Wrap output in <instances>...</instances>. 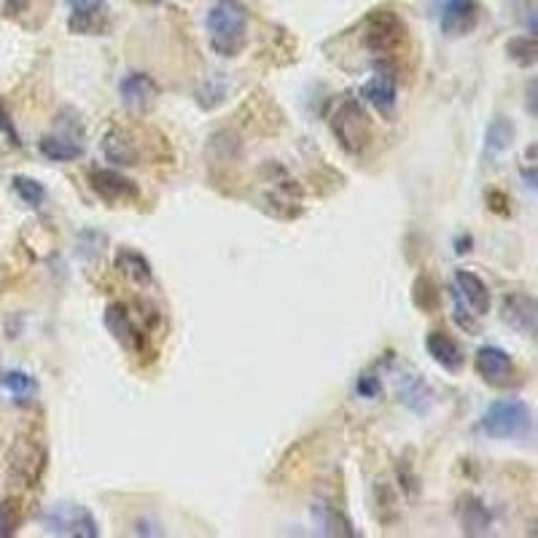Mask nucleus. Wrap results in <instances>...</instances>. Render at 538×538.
<instances>
[{
	"label": "nucleus",
	"instance_id": "f257e3e1",
	"mask_svg": "<svg viewBox=\"0 0 538 538\" xmlns=\"http://www.w3.org/2000/svg\"><path fill=\"white\" fill-rule=\"evenodd\" d=\"M210 49L218 57H240L248 47V11L237 0H216L205 16Z\"/></svg>",
	"mask_w": 538,
	"mask_h": 538
},
{
	"label": "nucleus",
	"instance_id": "f03ea898",
	"mask_svg": "<svg viewBox=\"0 0 538 538\" xmlns=\"http://www.w3.org/2000/svg\"><path fill=\"white\" fill-rule=\"evenodd\" d=\"M480 426L490 439H528L533 434V412L522 398H501L485 409Z\"/></svg>",
	"mask_w": 538,
	"mask_h": 538
},
{
	"label": "nucleus",
	"instance_id": "7ed1b4c3",
	"mask_svg": "<svg viewBox=\"0 0 538 538\" xmlns=\"http://www.w3.org/2000/svg\"><path fill=\"white\" fill-rule=\"evenodd\" d=\"M47 474V444L19 437L8 449V480L19 488H36Z\"/></svg>",
	"mask_w": 538,
	"mask_h": 538
},
{
	"label": "nucleus",
	"instance_id": "20e7f679",
	"mask_svg": "<svg viewBox=\"0 0 538 538\" xmlns=\"http://www.w3.org/2000/svg\"><path fill=\"white\" fill-rule=\"evenodd\" d=\"M329 124H332L334 138L340 141V146L347 153H361L364 148L369 146L372 124H369V116H366L361 100L347 98L344 102H340V108L334 111Z\"/></svg>",
	"mask_w": 538,
	"mask_h": 538
},
{
	"label": "nucleus",
	"instance_id": "39448f33",
	"mask_svg": "<svg viewBox=\"0 0 538 538\" xmlns=\"http://www.w3.org/2000/svg\"><path fill=\"white\" fill-rule=\"evenodd\" d=\"M44 525L54 536L68 538H98L100 525L95 514L79 503H57L44 514Z\"/></svg>",
	"mask_w": 538,
	"mask_h": 538
},
{
	"label": "nucleus",
	"instance_id": "423d86ee",
	"mask_svg": "<svg viewBox=\"0 0 538 538\" xmlns=\"http://www.w3.org/2000/svg\"><path fill=\"white\" fill-rule=\"evenodd\" d=\"M406 41V27L404 22L393 14V11H374L369 19H366V27H364V47L372 51V54H380V57H388L393 51H398Z\"/></svg>",
	"mask_w": 538,
	"mask_h": 538
},
{
	"label": "nucleus",
	"instance_id": "0eeeda50",
	"mask_svg": "<svg viewBox=\"0 0 538 538\" xmlns=\"http://www.w3.org/2000/svg\"><path fill=\"white\" fill-rule=\"evenodd\" d=\"M90 189H92L105 205H113V207L138 202V196H141V189L135 186V181L124 178V175L116 173V170H108V167H92V170H90Z\"/></svg>",
	"mask_w": 538,
	"mask_h": 538
},
{
	"label": "nucleus",
	"instance_id": "6e6552de",
	"mask_svg": "<svg viewBox=\"0 0 538 538\" xmlns=\"http://www.w3.org/2000/svg\"><path fill=\"white\" fill-rule=\"evenodd\" d=\"M102 323L108 329V334L121 344L127 353H143L146 347V334L135 326V321L130 318V310L124 304H108Z\"/></svg>",
	"mask_w": 538,
	"mask_h": 538
},
{
	"label": "nucleus",
	"instance_id": "1a4fd4ad",
	"mask_svg": "<svg viewBox=\"0 0 538 538\" xmlns=\"http://www.w3.org/2000/svg\"><path fill=\"white\" fill-rule=\"evenodd\" d=\"M364 102H369L383 119H391L396 113V102H398V84L388 68H377L374 76L361 87Z\"/></svg>",
	"mask_w": 538,
	"mask_h": 538
},
{
	"label": "nucleus",
	"instance_id": "9d476101",
	"mask_svg": "<svg viewBox=\"0 0 538 538\" xmlns=\"http://www.w3.org/2000/svg\"><path fill=\"white\" fill-rule=\"evenodd\" d=\"M474 364H477L480 377L485 383H490V385H506L514 377V361H512V355L503 347H495V344L480 347Z\"/></svg>",
	"mask_w": 538,
	"mask_h": 538
},
{
	"label": "nucleus",
	"instance_id": "9b49d317",
	"mask_svg": "<svg viewBox=\"0 0 538 538\" xmlns=\"http://www.w3.org/2000/svg\"><path fill=\"white\" fill-rule=\"evenodd\" d=\"M480 22V3L477 0H444L441 5V30L447 36H469Z\"/></svg>",
	"mask_w": 538,
	"mask_h": 538
},
{
	"label": "nucleus",
	"instance_id": "f8f14e48",
	"mask_svg": "<svg viewBox=\"0 0 538 538\" xmlns=\"http://www.w3.org/2000/svg\"><path fill=\"white\" fill-rule=\"evenodd\" d=\"M455 294L460 296V301L471 312H477L480 318H485L492 310V294H490L488 283L471 269H458L455 272Z\"/></svg>",
	"mask_w": 538,
	"mask_h": 538
},
{
	"label": "nucleus",
	"instance_id": "ddd939ff",
	"mask_svg": "<svg viewBox=\"0 0 538 538\" xmlns=\"http://www.w3.org/2000/svg\"><path fill=\"white\" fill-rule=\"evenodd\" d=\"M501 315H503V321H506L512 329H517V332H522V334H528V337H533V334H536L538 307L533 296L509 294L506 299H503Z\"/></svg>",
	"mask_w": 538,
	"mask_h": 538
},
{
	"label": "nucleus",
	"instance_id": "4468645a",
	"mask_svg": "<svg viewBox=\"0 0 538 538\" xmlns=\"http://www.w3.org/2000/svg\"><path fill=\"white\" fill-rule=\"evenodd\" d=\"M70 5V30L76 36H100L105 30L102 8L105 0H68Z\"/></svg>",
	"mask_w": 538,
	"mask_h": 538
},
{
	"label": "nucleus",
	"instance_id": "2eb2a0df",
	"mask_svg": "<svg viewBox=\"0 0 538 538\" xmlns=\"http://www.w3.org/2000/svg\"><path fill=\"white\" fill-rule=\"evenodd\" d=\"M119 95H121V102L130 108V111H146L148 105L156 100L159 95V87L156 81L148 76V73H127L119 84Z\"/></svg>",
	"mask_w": 538,
	"mask_h": 538
},
{
	"label": "nucleus",
	"instance_id": "dca6fc26",
	"mask_svg": "<svg viewBox=\"0 0 538 538\" xmlns=\"http://www.w3.org/2000/svg\"><path fill=\"white\" fill-rule=\"evenodd\" d=\"M102 153L116 167H135V164H141V148L119 127H111L102 135Z\"/></svg>",
	"mask_w": 538,
	"mask_h": 538
},
{
	"label": "nucleus",
	"instance_id": "f3484780",
	"mask_svg": "<svg viewBox=\"0 0 538 538\" xmlns=\"http://www.w3.org/2000/svg\"><path fill=\"white\" fill-rule=\"evenodd\" d=\"M426 350H428V355L439 364L444 372L458 374L463 369V364H466V355H463L460 344L455 343L449 334H444V332H428Z\"/></svg>",
	"mask_w": 538,
	"mask_h": 538
},
{
	"label": "nucleus",
	"instance_id": "a211bd4d",
	"mask_svg": "<svg viewBox=\"0 0 538 538\" xmlns=\"http://www.w3.org/2000/svg\"><path fill=\"white\" fill-rule=\"evenodd\" d=\"M458 520H460V528L466 536H485L492 525V512L477 495H466V498H460Z\"/></svg>",
	"mask_w": 538,
	"mask_h": 538
},
{
	"label": "nucleus",
	"instance_id": "6ab92c4d",
	"mask_svg": "<svg viewBox=\"0 0 538 538\" xmlns=\"http://www.w3.org/2000/svg\"><path fill=\"white\" fill-rule=\"evenodd\" d=\"M116 269L135 286H151L153 283V267L146 256L135 248H119L113 258Z\"/></svg>",
	"mask_w": 538,
	"mask_h": 538
},
{
	"label": "nucleus",
	"instance_id": "aec40b11",
	"mask_svg": "<svg viewBox=\"0 0 538 538\" xmlns=\"http://www.w3.org/2000/svg\"><path fill=\"white\" fill-rule=\"evenodd\" d=\"M0 393L8 396V401L14 404H33V398L38 396V380L22 369H5L0 372Z\"/></svg>",
	"mask_w": 538,
	"mask_h": 538
},
{
	"label": "nucleus",
	"instance_id": "412c9836",
	"mask_svg": "<svg viewBox=\"0 0 538 538\" xmlns=\"http://www.w3.org/2000/svg\"><path fill=\"white\" fill-rule=\"evenodd\" d=\"M38 151L49 159V162H57V164H65V162H76L84 156V146L79 143V138L68 135V132H54V135H44L38 141Z\"/></svg>",
	"mask_w": 538,
	"mask_h": 538
},
{
	"label": "nucleus",
	"instance_id": "4be33fe9",
	"mask_svg": "<svg viewBox=\"0 0 538 538\" xmlns=\"http://www.w3.org/2000/svg\"><path fill=\"white\" fill-rule=\"evenodd\" d=\"M312 520L318 525V533H323V536H355L350 531V522L343 517V512L326 498L323 501L318 498L312 503Z\"/></svg>",
	"mask_w": 538,
	"mask_h": 538
},
{
	"label": "nucleus",
	"instance_id": "5701e85b",
	"mask_svg": "<svg viewBox=\"0 0 538 538\" xmlns=\"http://www.w3.org/2000/svg\"><path fill=\"white\" fill-rule=\"evenodd\" d=\"M398 398L412 409V412H426L428 406H431V398H434V393L431 388L426 385V380H420V377H406L404 383H401V388H398Z\"/></svg>",
	"mask_w": 538,
	"mask_h": 538
},
{
	"label": "nucleus",
	"instance_id": "b1692460",
	"mask_svg": "<svg viewBox=\"0 0 538 538\" xmlns=\"http://www.w3.org/2000/svg\"><path fill=\"white\" fill-rule=\"evenodd\" d=\"M514 141V124L506 116H495L485 138V153L488 156H501Z\"/></svg>",
	"mask_w": 538,
	"mask_h": 538
},
{
	"label": "nucleus",
	"instance_id": "393cba45",
	"mask_svg": "<svg viewBox=\"0 0 538 538\" xmlns=\"http://www.w3.org/2000/svg\"><path fill=\"white\" fill-rule=\"evenodd\" d=\"M506 54L512 62H517L520 68H531L538 59V44L536 36H517L506 44Z\"/></svg>",
	"mask_w": 538,
	"mask_h": 538
},
{
	"label": "nucleus",
	"instance_id": "a878e982",
	"mask_svg": "<svg viewBox=\"0 0 538 538\" xmlns=\"http://www.w3.org/2000/svg\"><path fill=\"white\" fill-rule=\"evenodd\" d=\"M372 495H374V514H377V520H380L383 525L393 522L398 506H396V492H393L391 482L380 480V482L374 485V490H372Z\"/></svg>",
	"mask_w": 538,
	"mask_h": 538
},
{
	"label": "nucleus",
	"instance_id": "bb28decb",
	"mask_svg": "<svg viewBox=\"0 0 538 538\" xmlns=\"http://www.w3.org/2000/svg\"><path fill=\"white\" fill-rule=\"evenodd\" d=\"M11 186H14L16 196H19L25 205H30V207H41V205H44V199H47V189H44V184H38L36 178L14 175V178H11Z\"/></svg>",
	"mask_w": 538,
	"mask_h": 538
},
{
	"label": "nucleus",
	"instance_id": "cd10ccee",
	"mask_svg": "<svg viewBox=\"0 0 538 538\" xmlns=\"http://www.w3.org/2000/svg\"><path fill=\"white\" fill-rule=\"evenodd\" d=\"M22 525V506L16 498L0 501V538H11Z\"/></svg>",
	"mask_w": 538,
	"mask_h": 538
},
{
	"label": "nucleus",
	"instance_id": "c85d7f7f",
	"mask_svg": "<svg viewBox=\"0 0 538 538\" xmlns=\"http://www.w3.org/2000/svg\"><path fill=\"white\" fill-rule=\"evenodd\" d=\"M412 301H415V307H420L423 312L437 310V286H434L431 278L420 275V278L415 280V286H412Z\"/></svg>",
	"mask_w": 538,
	"mask_h": 538
},
{
	"label": "nucleus",
	"instance_id": "c756f323",
	"mask_svg": "<svg viewBox=\"0 0 538 538\" xmlns=\"http://www.w3.org/2000/svg\"><path fill=\"white\" fill-rule=\"evenodd\" d=\"M480 315L477 312H471L463 301H460V296L452 291V321L463 329V332H469V334H480L482 332V326H480V321H477Z\"/></svg>",
	"mask_w": 538,
	"mask_h": 538
},
{
	"label": "nucleus",
	"instance_id": "7c9ffc66",
	"mask_svg": "<svg viewBox=\"0 0 538 538\" xmlns=\"http://www.w3.org/2000/svg\"><path fill=\"white\" fill-rule=\"evenodd\" d=\"M355 391H358L361 398H377L383 393V383H380V377L374 372H364L358 377V383H355Z\"/></svg>",
	"mask_w": 538,
	"mask_h": 538
},
{
	"label": "nucleus",
	"instance_id": "2f4dec72",
	"mask_svg": "<svg viewBox=\"0 0 538 538\" xmlns=\"http://www.w3.org/2000/svg\"><path fill=\"white\" fill-rule=\"evenodd\" d=\"M0 132L11 141V143H19V135H16V127H14V119L8 113V108L0 102Z\"/></svg>",
	"mask_w": 538,
	"mask_h": 538
},
{
	"label": "nucleus",
	"instance_id": "473e14b6",
	"mask_svg": "<svg viewBox=\"0 0 538 538\" xmlns=\"http://www.w3.org/2000/svg\"><path fill=\"white\" fill-rule=\"evenodd\" d=\"M27 3L30 0H5L3 3V11H5V16H16V14H22L27 8Z\"/></svg>",
	"mask_w": 538,
	"mask_h": 538
},
{
	"label": "nucleus",
	"instance_id": "72a5a7b5",
	"mask_svg": "<svg viewBox=\"0 0 538 538\" xmlns=\"http://www.w3.org/2000/svg\"><path fill=\"white\" fill-rule=\"evenodd\" d=\"M135 3H141V5H159V3H164V0H135Z\"/></svg>",
	"mask_w": 538,
	"mask_h": 538
}]
</instances>
